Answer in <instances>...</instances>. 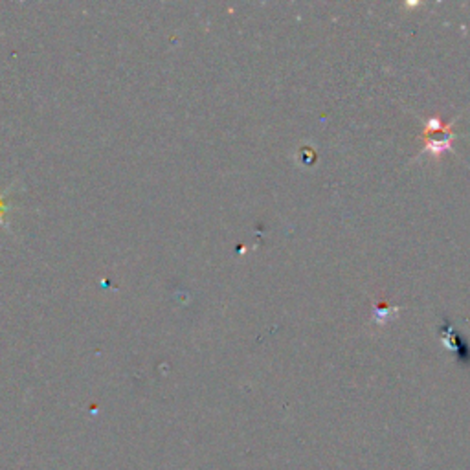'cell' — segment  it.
Returning <instances> with one entry per match:
<instances>
[{
    "instance_id": "6da1fadb",
    "label": "cell",
    "mask_w": 470,
    "mask_h": 470,
    "mask_svg": "<svg viewBox=\"0 0 470 470\" xmlns=\"http://www.w3.org/2000/svg\"><path fill=\"white\" fill-rule=\"evenodd\" d=\"M439 336H441V342L445 344V347L456 352L459 359H463V362L467 360V357L470 359V351L467 349V344H465L463 338L456 333V329L450 325V322H447V324L439 329Z\"/></svg>"
},
{
    "instance_id": "7a4b0ae2",
    "label": "cell",
    "mask_w": 470,
    "mask_h": 470,
    "mask_svg": "<svg viewBox=\"0 0 470 470\" xmlns=\"http://www.w3.org/2000/svg\"><path fill=\"white\" fill-rule=\"evenodd\" d=\"M399 316V307H393L386 300H379V302L373 305V313H371V322H375L377 325H386L393 320H397Z\"/></svg>"
},
{
    "instance_id": "3957f363",
    "label": "cell",
    "mask_w": 470,
    "mask_h": 470,
    "mask_svg": "<svg viewBox=\"0 0 470 470\" xmlns=\"http://www.w3.org/2000/svg\"><path fill=\"white\" fill-rule=\"evenodd\" d=\"M423 138H425V142H426V147L423 149V151L430 153V155H434V157H439L441 153L450 151V147H452V140H454V133L443 136V138H434V136H425V135H423Z\"/></svg>"
}]
</instances>
